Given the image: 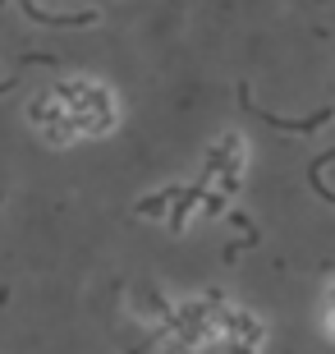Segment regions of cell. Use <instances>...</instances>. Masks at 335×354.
Returning <instances> with one entry per match:
<instances>
[{
	"label": "cell",
	"mask_w": 335,
	"mask_h": 354,
	"mask_svg": "<svg viewBox=\"0 0 335 354\" xmlns=\"http://www.w3.org/2000/svg\"><path fill=\"white\" fill-rule=\"evenodd\" d=\"M60 97H65V111H69V129H83L97 138V133H106L115 124V102L97 83H65Z\"/></svg>",
	"instance_id": "6da1fadb"
},
{
	"label": "cell",
	"mask_w": 335,
	"mask_h": 354,
	"mask_svg": "<svg viewBox=\"0 0 335 354\" xmlns=\"http://www.w3.org/2000/svg\"><path fill=\"white\" fill-rule=\"evenodd\" d=\"M220 327L230 331L234 341H244L239 350H248V345L262 341V322H253V313H239V308H234V313H220Z\"/></svg>",
	"instance_id": "7a4b0ae2"
},
{
	"label": "cell",
	"mask_w": 335,
	"mask_h": 354,
	"mask_svg": "<svg viewBox=\"0 0 335 354\" xmlns=\"http://www.w3.org/2000/svg\"><path fill=\"white\" fill-rule=\"evenodd\" d=\"M326 331L335 336V286L326 290Z\"/></svg>",
	"instance_id": "3957f363"
}]
</instances>
